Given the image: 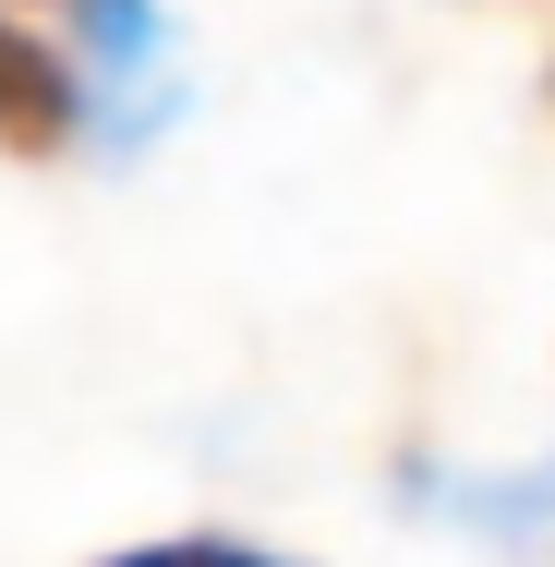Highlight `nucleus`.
I'll return each instance as SVG.
<instances>
[{
	"instance_id": "1",
	"label": "nucleus",
	"mask_w": 555,
	"mask_h": 567,
	"mask_svg": "<svg viewBox=\"0 0 555 567\" xmlns=\"http://www.w3.org/2000/svg\"><path fill=\"white\" fill-rule=\"evenodd\" d=\"M399 495H411V519H435L459 544H483V556L507 567H555V458H507V471H471V458H399Z\"/></svg>"
},
{
	"instance_id": "3",
	"label": "nucleus",
	"mask_w": 555,
	"mask_h": 567,
	"mask_svg": "<svg viewBox=\"0 0 555 567\" xmlns=\"http://www.w3.org/2000/svg\"><path fill=\"white\" fill-rule=\"evenodd\" d=\"M85 61H61L49 37H24L12 12H0V145L12 157H61L73 133H85Z\"/></svg>"
},
{
	"instance_id": "2",
	"label": "nucleus",
	"mask_w": 555,
	"mask_h": 567,
	"mask_svg": "<svg viewBox=\"0 0 555 567\" xmlns=\"http://www.w3.org/2000/svg\"><path fill=\"white\" fill-rule=\"evenodd\" d=\"M37 12H73L85 24V110L110 121V145L157 133V0H37Z\"/></svg>"
},
{
	"instance_id": "4",
	"label": "nucleus",
	"mask_w": 555,
	"mask_h": 567,
	"mask_svg": "<svg viewBox=\"0 0 555 567\" xmlns=\"http://www.w3.org/2000/svg\"><path fill=\"white\" fill-rule=\"evenodd\" d=\"M97 567H302V556L241 544V532H157V544H121V556H97Z\"/></svg>"
}]
</instances>
